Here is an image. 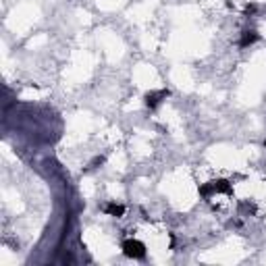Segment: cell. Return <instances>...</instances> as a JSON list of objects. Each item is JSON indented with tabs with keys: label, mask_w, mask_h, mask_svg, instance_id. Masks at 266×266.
<instances>
[{
	"label": "cell",
	"mask_w": 266,
	"mask_h": 266,
	"mask_svg": "<svg viewBox=\"0 0 266 266\" xmlns=\"http://www.w3.org/2000/svg\"><path fill=\"white\" fill-rule=\"evenodd\" d=\"M214 194H227V196H231L233 194V185L227 181V179H214V181H208L204 185H200V196L202 198H210Z\"/></svg>",
	"instance_id": "cell-1"
},
{
	"label": "cell",
	"mask_w": 266,
	"mask_h": 266,
	"mask_svg": "<svg viewBox=\"0 0 266 266\" xmlns=\"http://www.w3.org/2000/svg\"><path fill=\"white\" fill-rule=\"evenodd\" d=\"M121 250L127 258H133V260L146 258V246H144V242H139V239H125L121 244Z\"/></svg>",
	"instance_id": "cell-2"
},
{
	"label": "cell",
	"mask_w": 266,
	"mask_h": 266,
	"mask_svg": "<svg viewBox=\"0 0 266 266\" xmlns=\"http://www.w3.org/2000/svg\"><path fill=\"white\" fill-rule=\"evenodd\" d=\"M171 96V92L169 90H156V92H148L146 96H144V104L150 108V110H154V108H158V104L162 102V100H167Z\"/></svg>",
	"instance_id": "cell-3"
},
{
	"label": "cell",
	"mask_w": 266,
	"mask_h": 266,
	"mask_svg": "<svg viewBox=\"0 0 266 266\" xmlns=\"http://www.w3.org/2000/svg\"><path fill=\"white\" fill-rule=\"evenodd\" d=\"M260 40V33L256 29H246L242 33V40H239V48H250L252 44H256Z\"/></svg>",
	"instance_id": "cell-4"
},
{
	"label": "cell",
	"mask_w": 266,
	"mask_h": 266,
	"mask_svg": "<svg viewBox=\"0 0 266 266\" xmlns=\"http://www.w3.org/2000/svg\"><path fill=\"white\" fill-rule=\"evenodd\" d=\"M104 212L108 214V217L121 219V217H125V206L123 204H117V202H108V204L104 206Z\"/></svg>",
	"instance_id": "cell-5"
},
{
	"label": "cell",
	"mask_w": 266,
	"mask_h": 266,
	"mask_svg": "<svg viewBox=\"0 0 266 266\" xmlns=\"http://www.w3.org/2000/svg\"><path fill=\"white\" fill-rule=\"evenodd\" d=\"M256 12H258V6H256V4H248V6L244 8V15H246V17H254Z\"/></svg>",
	"instance_id": "cell-6"
},
{
	"label": "cell",
	"mask_w": 266,
	"mask_h": 266,
	"mask_svg": "<svg viewBox=\"0 0 266 266\" xmlns=\"http://www.w3.org/2000/svg\"><path fill=\"white\" fill-rule=\"evenodd\" d=\"M102 162H104V156H98V158H96V160L92 162V169H96L98 164H102Z\"/></svg>",
	"instance_id": "cell-7"
}]
</instances>
